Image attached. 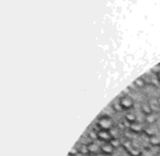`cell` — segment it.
I'll use <instances>...</instances> for the list:
<instances>
[{"label": "cell", "instance_id": "3", "mask_svg": "<svg viewBox=\"0 0 160 156\" xmlns=\"http://www.w3.org/2000/svg\"><path fill=\"white\" fill-rule=\"evenodd\" d=\"M96 138L100 139L101 142H112L113 141V137H112L110 131H102V129H98Z\"/></svg>", "mask_w": 160, "mask_h": 156}, {"label": "cell", "instance_id": "11", "mask_svg": "<svg viewBox=\"0 0 160 156\" xmlns=\"http://www.w3.org/2000/svg\"><path fill=\"white\" fill-rule=\"evenodd\" d=\"M126 119L129 122V124H131V123H135V122H137V120H136V115L129 114V113H127V114H126Z\"/></svg>", "mask_w": 160, "mask_h": 156}, {"label": "cell", "instance_id": "4", "mask_svg": "<svg viewBox=\"0 0 160 156\" xmlns=\"http://www.w3.org/2000/svg\"><path fill=\"white\" fill-rule=\"evenodd\" d=\"M100 152L104 155H112L114 152V146L112 142H102V145L100 146Z\"/></svg>", "mask_w": 160, "mask_h": 156}, {"label": "cell", "instance_id": "13", "mask_svg": "<svg viewBox=\"0 0 160 156\" xmlns=\"http://www.w3.org/2000/svg\"><path fill=\"white\" fill-rule=\"evenodd\" d=\"M142 110H143L145 115H148V114H151V113H154L149 105H142Z\"/></svg>", "mask_w": 160, "mask_h": 156}, {"label": "cell", "instance_id": "6", "mask_svg": "<svg viewBox=\"0 0 160 156\" xmlns=\"http://www.w3.org/2000/svg\"><path fill=\"white\" fill-rule=\"evenodd\" d=\"M148 105L151 108V110H152V111H154V110H158V109L160 108L159 100H158L156 97H151V99L149 100V102H148Z\"/></svg>", "mask_w": 160, "mask_h": 156}, {"label": "cell", "instance_id": "10", "mask_svg": "<svg viewBox=\"0 0 160 156\" xmlns=\"http://www.w3.org/2000/svg\"><path fill=\"white\" fill-rule=\"evenodd\" d=\"M149 141H150V144H151L152 146H159V145H160V138H159L158 136H155V134H151Z\"/></svg>", "mask_w": 160, "mask_h": 156}, {"label": "cell", "instance_id": "2", "mask_svg": "<svg viewBox=\"0 0 160 156\" xmlns=\"http://www.w3.org/2000/svg\"><path fill=\"white\" fill-rule=\"evenodd\" d=\"M119 105H121V108L123 110H129L133 108V105H135V101H133V99L131 96L126 95V96H122L119 99Z\"/></svg>", "mask_w": 160, "mask_h": 156}, {"label": "cell", "instance_id": "9", "mask_svg": "<svg viewBox=\"0 0 160 156\" xmlns=\"http://www.w3.org/2000/svg\"><path fill=\"white\" fill-rule=\"evenodd\" d=\"M124 147H126V150H127V152H128L129 155H132V156H140V152H138V151H133V149L131 147L129 142L124 144Z\"/></svg>", "mask_w": 160, "mask_h": 156}, {"label": "cell", "instance_id": "5", "mask_svg": "<svg viewBox=\"0 0 160 156\" xmlns=\"http://www.w3.org/2000/svg\"><path fill=\"white\" fill-rule=\"evenodd\" d=\"M86 146H87L88 154H91V155H98V154L100 152V146H99L98 144H95L94 141L90 142V144H87Z\"/></svg>", "mask_w": 160, "mask_h": 156}, {"label": "cell", "instance_id": "12", "mask_svg": "<svg viewBox=\"0 0 160 156\" xmlns=\"http://www.w3.org/2000/svg\"><path fill=\"white\" fill-rule=\"evenodd\" d=\"M135 85H136V87L142 88L145 86V80H143V78H137V80L135 81Z\"/></svg>", "mask_w": 160, "mask_h": 156}, {"label": "cell", "instance_id": "8", "mask_svg": "<svg viewBox=\"0 0 160 156\" xmlns=\"http://www.w3.org/2000/svg\"><path fill=\"white\" fill-rule=\"evenodd\" d=\"M145 120H146V123H148V124H152V123L156 122V115H155L154 113L145 115Z\"/></svg>", "mask_w": 160, "mask_h": 156}, {"label": "cell", "instance_id": "14", "mask_svg": "<svg viewBox=\"0 0 160 156\" xmlns=\"http://www.w3.org/2000/svg\"><path fill=\"white\" fill-rule=\"evenodd\" d=\"M156 78H158V82L160 83V71H159V72L156 73Z\"/></svg>", "mask_w": 160, "mask_h": 156}, {"label": "cell", "instance_id": "7", "mask_svg": "<svg viewBox=\"0 0 160 156\" xmlns=\"http://www.w3.org/2000/svg\"><path fill=\"white\" fill-rule=\"evenodd\" d=\"M129 129H131L132 132H135V133H141L142 132V125H141V123L135 122V123H131L129 124Z\"/></svg>", "mask_w": 160, "mask_h": 156}, {"label": "cell", "instance_id": "1", "mask_svg": "<svg viewBox=\"0 0 160 156\" xmlns=\"http://www.w3.org/2000/svg\"><path fill=\"white\" fill-rule=\"evenodd\" d=\"M96 125H98L99 129H102V131H110V129L113 128V125H114V123H113V119L109 115H102L98 119Z\"/></svg>", "mask_w": 160, "mask_h": 156}]
</instances>
